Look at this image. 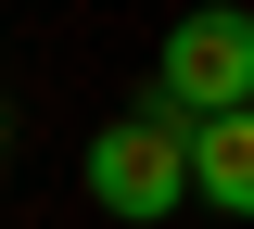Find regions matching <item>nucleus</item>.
Wrapping results in <instances>:
<instances>
[{"mask_svg": "<svg viewBox=\"0 0 254 229\" xmlns=\"http://www.w3.org/2000/svg\"><path fill=\"white\" fill-rule=\"evenodd\" d=\"M153 102H165V115H190V128L254 102V13H242V0H203V13H178V26H165Z\"/></svg>", "mask_w": 254, "mask_h": 229, "instance_id": "1", "label": "nucleus"}, {"mask_svg": "<svg viewBox=\"0 0 254 229\" xmlns=\"http://www.w3.org/2000/svg\"><path fill=\"white\" fill-rule=\"evenodd\" d=\"M89 204L102 217H178L190 204V115H115L89 140Z\"/></svg>", "mask_w": 254, "mask_h": 229, "instance_id": "2", "label": "nucleus"}, {"mask_svg": "<svg viewBox=\"0 0 254 229\" xmlns=\"http://www.w3.org/2000/svg\"><path fill=\"white\" fill-rule=\"evenodd\" d=\"M190 191H203V204H229V217H254V102L190 128Z\"/></svg>", "mask_w": 254, "mask_h": 229, "instance_id": "3", "label": "nucleus"}]
</instances>
